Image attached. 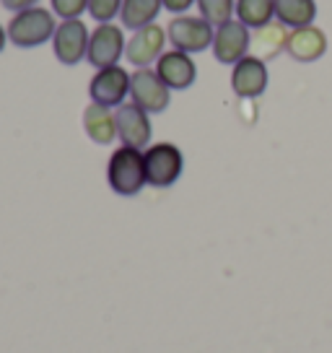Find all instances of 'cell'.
<instances>
[{"mask_svg": "<svg viewBox=\"0 0 332 353\" xmlns=\"http://www.w3.org/2000/svg\"><path fill=\"white\" fill-rule=\"evenodd\" d=\"M6 32H8V42L21 47V50L39 47V44L50 42L55 37V13L50 11V8H42V6L19 11L11 19V23L6 26Z\"/></svg>", "mask_w": 332, "mask_h": 353, "instance_id": "obj_1", "label": "cell"}, {"mask_svg": "<svg viewBox=\"0 0 332 353\" xmlns=\"http://www.w3.org/2000/svg\"><path fill=\"white\" fill-rule=\"evenodd\" d=\"M107 182H110V188L117 195H122V198L138 195L143 190V185H148V179H145V161L141 148H130V145L117 148L110 156V164H107Z\"/></svg>", "mask_w": 332, "mask_h": 353, "instance_id": "obj_2", "label": "cell"}, {"mask_svg": "<svg viewBox=\"0 0 332 353\" xmlns=\"http://www.w3.org/2000/svg\"><path fill=\"white\" fill-rule=\"evenodd\" d=\"M145 179L154 188H172L182 176L185 169V156L174 143H156L145 148Z\"/></svg>", "mask_w": 332, "mask_h": 353, "instance_id": "obj_3", "label": "cell"}, {"mask_svg": "<svg viewBox=\"0 0 332 353\" xmlns=\"http://www.w3.org/2000/svg\"><path fill=\"white\" fill-rule=\"evenodd\" d=\"M166 37H169V42L174 44V50L192 55V52H203V50L213 47L216 29L203 16H177L174 21L169 23Z\"/></svg>", "mask_w": 332, "mask_h": 353, "instance_id": "obj_4", "label": "cell"}, {"mask_svg": "<svg viewBox=\"0 0 332 353\" xmlns=\"http://www.w3.org/2000/svg\"><path fill=\"white\" fill-rule=\"evenodd\" d=\"M169 91L164 81L158 78L156 70L151 68H138L133 76H130V97L133 104H138L141 110H145L148 114H158L169 107Z\"/></svg>", "mask_w": 332, "mask_h": 353, "instance_id": "obj_5", "label": "cell"}, {"mask_svg": "<svg viewBox=\"0 0 332 353\" xmlns=\"http://www.w3.org/2000/svg\"><path fill=\"white\" fill-rule=\"evenodd\" d=\"M91 32L81 19H68V21L57 23V32L52 37V47H55V57L63 65H78L81 60H86L89 52Z\"/></svg>", "mask_w": 332, "mask_h": 353, "instance_id": "obj_6", "label": "cell"}, {"mask_svg": "<svg viewBox=\"0 0 332 353\" xmlns=\"http://www.w3.org/2000/svg\"><path fill=\"white\" fill-rule=\"evenodd\" d=\"M252 44V34L249 26H244L239 19L216 26V37H213V55L223 65H236L242 57H247Z\"/></svg>", "mask_w": 332, "mask_h": 353, "instance_id": "obj_7", "label": "cell"}, {"mask_svg": "<svg viewBox=\"0 0 332 353\" xmlns=\"http://www.w3.org/2000/svg\"><path fill=\"white\" fill-rule=\"evenodd\" d=\"M91 101L101 107H122L125 97L130 94V73L120 65H110L96 70L89 86Z\"/></svg>", "mask_w": 332, "mask_h": 353, "instance_id": "obj_8", "label": "cell"}, {"mask_svg": "<svg viewBox=\"0 0 332 353\" xmlns=\"http://www.w3.org/2000/svg\"><path fill=\"white\" fill-rule=\"evenodd\" d=\"M125 34H122L120 26L114 23H99L94 32H91L89 39V52H86V60H89L94 68H110L117 65V60L125 55Z\"/></svg>", "mask_w": 332, "mask_h": 353, "instance_id": "obj_9", "label": "cell"}, {"mask_svg": "<svg viewBox=\"0 0 332 353\" xmlns=\"http://www.w3.org/2000/svg\"><path fill=\"white\" fill-rule=\"evenodd\" d=\"M166 44V32L158 23H148L143 29H138L133 34V39L125 44V57L130 65L148 68L151 63H156L158 57L164 55Z\"/></svg>", "mask_w": 332, "mask_h": 353, "instance_id": "obj_10", "label": "cell"}, {"mask_svg": "<svg viewBox=\"0 0 332 353\" xmlns=\"http://www.w3.org/2000/svg\"><path fill=\"white\" fill-rule=\"evenodd\" d=\"M117 138L122 141V145L130 148H145L151 143V120L148 112L141 110L138 104H122L117 107Z\"/></svg>", "mask_w": 332, "mask_h": 353, "instance_id": "obj_11", "label": "cell"}, {"mask_svg": "<svg viewBox=\"0 0 332 353\" xmlns=\"http://www.w3.org/2000/svg\"><path fill=\"white\" fill-rule=\"evenodd\" d=\"M231 88L242 99H255L267 88V65L265 60L255 55L242 57L231 70Z\"/></svg>", "mask_w": 332, "mask_h": 353, "instance_id": "obj_12", "label": "cell"}, {"mask_svg": "<svg viewBox=\"0 0 332 353\" xmlns=\"http://www.w3.org/2000/svg\"><path fill=\"white\" fill-rule=\"evenodd\" d=\"M156 73H158V78L169 88L185 91V88H189L195 83L198 68H195V63H192V57L187 52L172 50V52H164V55L156 60Z\"/></svg>", "mask_w": 332, "mask_h": 353, "instance_id": "obj_13", "label": "cell"}, {"mask_svg": "<svg viewBox=\"0 0 332 353\" xmlns=\"http://www.w3.org/2000/svg\"><path fill=\"white\" fill-rule=\"evenodd\" d=\"M286 52L296 63H317L324 52H327V34L320 26H301L288 34Z\"/></svg>", "mask_w": 332, "mask_h": 353, "instance_id": "obj_14", "label": "cell"}, {"mask_svg": "<svg viewBox=\"0 0 332 353\" xmlns=\"http://www.w3.org/2000/svg\"><path fill=\"white\" fill-rule=\"evenodd\" d=\"M83 128H86V135L94 143L110 145L117 135V117H114L112 107H101V104L91 101L83 112Z\"/></svg>", "mask_w": 332, "mask_h": 353, "instance_id": "obj_15", "label": "cell"}, {"mask_svg": "<svg viewBox=\"0 0 332 353\" xmlns=\"http://www.w3.org/2000/svg\"><path fill=\"white\" fill-rule=\"evenodd\" d=\"M288 26H283V23H267V26H262V29H255V34H252V44H249V50L255 47L257 55L260 60H273V57L278 55V52H283L288 44Z\"/></svg>", "mask_w": 332, "mask_h": 353, "instance_id": "obj_16", "label": "cell"}, {"mask_svg": "<svg viewBox=\"0 0 332 353\" xmlns=\"http://www.w3.org/2000/svg\"><path fill=\"white\" fill-rule=\"evenodd\" d=\"M276 19L288 29L311 26L317 19V3L314 0H276Z\"/></svg>", "mask_w": 332, "mask_h": 353, "instance_id": "obj_17", "label": "cell"}, {"mask_svg": "<svg viewBox=\"0 0 332 353\" xmlns=\"http://www.w3.org/2000/svg\"><path fill=\"white\" fill-rule=\"evenodd\" d=\"M161 8H164V0H122V26L138 32L148 23H154Z\"/></svg>", "mask_w": 332, "mask_h": 353, "instance_id": "obj_18", "label": "cell"}, {"mask_svg": "<svg viewBox=\"0 0 332 353\" xmlns=\"http://www.w3.org/2000/svg\"><path fill=\"white\" fill-rule=\"evenodd\" d=\"M236 19L249 29H262L276 19V0H236Z\"/></svg>", "mask_w": 332, "mask_h": 353, "instance_id": "obj_19", "label": "cell"}, {"mask_svg": "<svg viewBox=\"0 0 332 353\" xmlns=\"http://www.w3.org/2000/svg\"><path fill=\"white\" fill-rule=\"evenodd\" d=\"M200 16L213 26L231 21L234 11H236V0H198Z\"/></svg>", "mask_w": 332, "mask_h": 353, "instance_id": "obj_20", "label": "cell"}, {"mask_svg": "<svg viewBox=\"0 0 332 353\" xmlns=\"http://www.w3.org/2000/svg\"><path fill=\"white\" fill-rule=\"evenodd\" d=\"M122 0H89V13L94 16V21L110 23L114 21V16H120Z\"/></svg>", "mask_w": 332, "mask_h": 353, "instance_id": "obj_21", "label": "cell"}, {"mask_svg": "<svg viewBox=\"0 0 332 353\" xmlns=\"http://www.w3.org/2000/svg\"><path fill=\"white\" fill-rule=\"evenodd\" d=\"M89 11V0H52V13L63 21L68 19H81V13Z\"/></svg>", "mask_w": 332, "mask_h": 353, "instance_id": "obj_22", "label": "cell"}, {"mask_svg": "<svg viewBox=\"0 0 332 353\" xmlns=\"http://www.w3.org/2000/svg\"><path fill=\"white\" fill-rule=\"evenodd\" d=\"M0 3H3V8H6V11L19 13V11H26V8H34L39 0H0Z\"/></svg>", "mask_w": 332, "mask_h": 353, "instance_id": "obj_23", "label": "cell"}, {"mask_svg": "<svg viewBox=\"0 0 332 353\" xmlns=\"http://www.w3.org/2000/svg\"><path fill=\"white\" fill-rule=\"evenodd\" d=\"M198 0H164V8L172 13H185L187 8H192Z\"/></svg>", "mask_w": 332, "mask_h": 353, "instance_id": "obj_24", "label": "cell"}, {"mask_svg": "<svg viewBox=\"0 0 332 353\" xmlns=\"http://www.w3.org/2000/svg\"><path fill=\"white\" fill-rule=\"evenodd\" d=\"M6 44H8V32H6V26L0 23V52L6 50Z\"/></svg>", "mask_w": 332, "mask_h": 353, "instance_id": "obj_25", "label": "cell"}]
</instances>
